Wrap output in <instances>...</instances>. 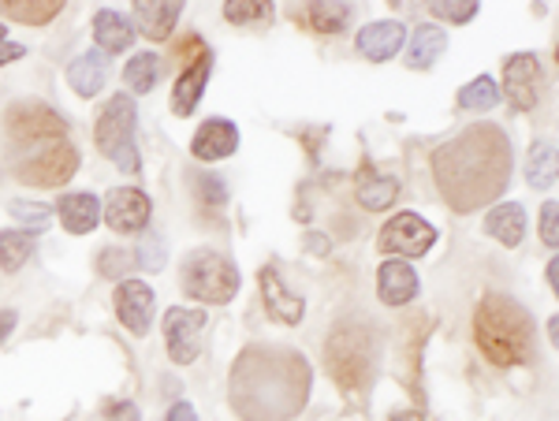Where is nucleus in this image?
I'll use <instances>...</instances> for the list:
<instances>
[{
	"instance_id": "nucleus-1",
	"label": "nucleus",
	"mask_w": 559,
	"mask_h": 421,
	"mask_svg": "<svg viewBox=\"0 0 559 421\" xmlns=\"http://www.w3.org/2000/svg\"><path fill=\"white\" fill-rule=\"evenodd\" d=\"M511 172H515V154L500 123H474L432 154L440 199L455 213H477L492 205L511 187Z\"/></svg>"
},
{
	"instance_id": "nucleus-2",
	"label": "nucleus",
	"mask_w": 559,
	"mask_h": 421,
	"mask_svg": "<svg viewBox=\"0 0 559 421\" xmlns=\"http://www.w3.org/2000/svg\"><path fill=\"white\" fill-rule=\"evenodd\" d=\"M313 370L302 351L280 344H250L231 362L228 396L239 421H292L310 399Z\"/></svg>"
},
{
	"instance_id": "nucleus-3",
	"label": "nucleus",
	"mask_w": 559,
	"mask_h": 421,
	"mask_svg": "<svg viewBox=\"0 0 559 421\" xmlns=\"http://www.w3.org/2000/svg\"><path fill=\"white\" fill-rule=\"evenodd\" d=\"M8 157L23 187H64L79 172V149L68 142V123L41 101H20L4 116Z\"/></svg>"
},
{
	"instance_id": "nucleus-4",
	"label": "nucleus",
	"mask_w": 559,
	"mask_h": 421,
	"mask_svg": "<svg viewBox=\"0 0 559 421\" xmlns=\"http://www.w3.org/2000/svg\"><path fill=\"white\" fill-rule=\"evenodd\" d=\"M474 339L492 365H500V370H515V365L534 362L537 325L519 299L500 294V291H489L474 310Z\"/></svg>"
},
{
	"instance_id": "nucleus-5",
	"label": "nucleus",
	"mask_w": 559,
	"mask_h": 421,
	"mask_svg": "<svg viewBox=\"0 0 559 421\" xmlns=\"http://www.w3.org/2000/svg\"><path fill=\"white\" fill-rule=\"evenodd\" d=\"M324 365H329L332 381L350 399H362L373 384L377 373V328L362 313H350L332 325L324 339Z\"/></svg>"
},
{
	"instance_id": "nucleus-6",
	"label": "nucleus",
	"mask_w": 559,
	"mask_h": 421,
	"mask_svg": "<svg viewBox=\"0 0 559 421\" xmlns=\"http://www.w3.org/2000/svg\"><path fill=\"white\" fill-rule=\"evenodd\" d=\"M179 284L194 302L224 306V302H231L239 294V268L216 250H194L179 265Z\"/></svg>"
},
{
	"instance_id": "nucleus-7",
	"label": "nucleus",
	"mask_w": 559,
	"mask_h": 421,
	"mask_svg": "<svg viewBox=\"0 0 559 421\" xmlns=\"http://www.w3.org/2000/svg\"><path fill=\"white\" fill-rule=\"evenodd\" d=\"M134 123H139V112H134V97L128 94H116L94 123V142L102 149V157L120 165V172L128 176L142 168L139 146H134Z\"/></svg>"
},
{
	"instance_id": "nucleus-8",
	"label": "nucleus",
	"mask_w": 559,
	"mask_h": 421,
	"mask_svg": "<svg viewBox=\"0 0 559 421\" xmlns=\"http://www.w3.org/2000/svg\"><path fill=\"white\" fill-rule=\"evenodd\" d=\"M437 243V228L418 217V213H395V217H388V224L381 231H377V250L388 257H400V262H407V257H421L429 254V246Z\"/></svg>"
},
{
	"instance_id": "nucleus-9",
	"label": "nucleus",
	"mask_w": 559,
	"mask_h": 421,
	"mask_svg": "<svg viewBox=\"0 0 559 421\" xmlns=\"http://www.w3.org/2000/svg\"><path fill=\"white\" fill-rule=\"evenodd\" d=\"M210 321V310L173 306L165 313V347L176 365H191L202 351V328Z\"/></svg>"
},
{
	"instance_id": "nucleus-10",
	"label": "nucleus",
	"mask_w": 559,
	"mask_h": 421,
	"mask_svg": "<svg viewBox=\"0 0 559 421\" xmlns=\"http://www.w3.org/2000/svg\"><path fill=\"white\" fill-rule=\"evenodd\" d=\"M540 83H545V75H540L537 52H515V57H508V64H503V89H508L511 109L534 112L540 101Z\"/></svg>"
},
{
	"instance_id": "nucleus-11",
	"label": "nucleus",
	"mask_w": 559,
	"mask_h": 421,
	"mask_svg": "<svg viewBox=\"0 0 559 421\" xmlns=\"http://www.w3.org/2000/svg\"><path fill=\"white\" fill-rule=\"evenodd\" d=\"M150 194L139 191V187H112L105 199V209L102 217L112 231H120V236H134V231H142L150 224Z\"/></svg>"
},
{
	"instance_id": "nucleus-12",
	"label": "nucleus",
	"mask_w": 559,
	"mask_h": 421,
	"mask_svg": "<svg viewBox=\"0 0 559 421\" xmlns=\"http://www.w3.org/2000/svg\"><path fill=\"white\" fill-rule=\"evenodd\" d=\"M116 302V317L128 328L131 336H146L153 325V306H157V294H153L150 284L142 280H123L112 294Z\"/></svg>"
},
{
	"instance_id": "nucleus-13",
	"label": "nucleus",
	"mask_w": 559,
	"mask_h": 421,
	"mask_svg": "<svg viewBox=\"0 0 559 421\" xmlns=\"http://www.w3.org/2000/svg\"><path fill=\"white\" fill-rule=\"evenodd\" d=\"M258 284H261V299H265V310H269V317L280 321V325H302V317H306V302H302V294H292L284 288V280H280V273L273 265H265L258 273Z\"/></svg>"
},
{
	"instance_id": "nucleus-14",
	"label": "nucleus",
	"mask_w": 559,
	"mask_h": 421,
	"mask_svg": "<svg viewBox=\"0 0 559 421\" xmlns=\"http://www.w3.org/2000/svg\"><path fill=\"white\" fill-rule=\"evenodd\" d=\"M236 149H239V128L231 120H224V116H213V120H205L202 128L194 131V139H191V154L198 160H205V165L231 157Z\"/></svg>"
},
{
	"instance_id": "nucleus-15",
	"label": "nucleus",
	"mask_w": 559,
	"mask_h": 421,
	"mask_svg": "<svg viewBox=\"0 0 559 421\" xmlns=\"http://www.w3.org/2000/svg\"><path fill=\"white\" fill-rule=\"evenodd\" d=\"M421 280L418 273L400 262V257H388V262L377 268V294H381L384 306H407V302L418 299Z\"/></svg>"
},
{
	"instance_id": "nucleus-16",
	"label": "nucleus",
	"mask_w": 559,
	"mask_h": 421,
	"mask_svg": "<svg viewBox=\"0 0 559 421\" xmlns=\"http://www.w3.org/2000/svg\"><path fill=\"white\" fill-rule=\"evenodd\" d=\"M407 45V31H403V23L395 20H377L358 31L355 38V49L362 52L366 60H373V64H384V60H392L395 52Z\"/></svg>"
},
{
	"instance_id": "nucleus-17",
	"label": "nucleus",
	"mask_w": 559,
	"mask_h": 421,
	"mask_svg": "<svg viewBox=\"0 0 559 421\" xmlns=\"http://www.w3.org/2000/svg\"><path fill=\"white\" fill-rule=\"evenodd\" d=\"M183 15L179 0H134V23L150 41H168Z\"/></svg>"
},
{
	"instance_id": "nucleus-18",
	"label": "nucleus",
	"mask_w": 559,
	"mask_h": 421,
	"mask_svg": "<svg viewBox=\"0 0 559 421\" xmlns=\"http://www.w3.org/2000/svg\"><path fill=\"white\" fill-rule=\"evenodd\" d=\"M210 71H213L210 52H202V57L191 60V64L179 71V79L173 86V112L176 116H191L198 109V101H202V94H205V83H210Z\"/></svg>"
},
{
	"instance_id": "nucleus-19",
	"label": "nucleus",
	"mask_w": 559,
	"mask_h": 421,
	"mask_svg": "<svg viewBox=\"0 0 559 421\" xmlns=\"http://www.w3.org/2000/svg\"><path fill=\"white\" fill-rule=\"evenodd\" d=\"M485 236H492L503 246H519L526 239V209L519 202H503L492 205L489 217H485Z\"/></svg>"
},
{
	"instance_id": "nucleus-20",
	"label": "nucleus",
	"mask_w": 559,
	"mask_h": 421,
	"mask_svg": "<svg viewBox=\"0 0 559 421\" xmlns=\"http://www.w3.org/2000/svg\"><path fill=\"white\" fill-rule=\"evenodd\" d=\"M60 213V224L71 231V236H90V231L102 224V202L94 199V194H64L57 205Z\"/></svg>"
},
{
	"instance_id": "nucleus-21",
	"label": "nucleus",
	"mask_w": 559,
	"mask_h": 421,
	"mask_svg": "<svg viewBox=\"0 0 559 421\" xmlns=\"http://www.w3.org/2000/svg\"><path fill=\"white\" fill-rule=\"evenodd\" d=\"M400 179L395 176H384V172H373V168H366L362 176H358V187H355V194H358V205L369 213H384L388 205H395V199H400Z\"/></svg>"
},
{
	"instance_id": "nucleus-22",
	"label": "nucleus",
	"mask_w": 559,
	"mask_h": 421,
	"mask_svg": "<svg viewBox=\"0 0 559 421\" xmlns=\"http://www.w3.org/2000/svg\"><path fill=\"white\" fill-rule=\"evenodd\" d=\"M444 52H448V34L440 31V26L426 23L407 38V68L429 71L440 57H444Z\"/></svg>"
},
{
	"instance_id": "nucleus-23",
	"label": "nucleus",
	"mask_w": 559,
	"mask_h": 421,
	"mask_svg": "<svg viewBox=\"0 0 559 421\" xmlns=\"http://www.w3.org/2000/svg\"><path fill=\"white\" fill-rule=\"evenodd\" d=\"M105 79H108V64L102 52H83V57H75L68 64V83L79 97H97L105 89Z\"/></svg>"
},
{
	"instance_id": "nucleus-24",
	"label": "nucleus",
	"mask_w": 559,
	"mask_h": 421,
	"mask_svg": "<svg viewBox=\"0 0 559 421\" xmlns=\"http://www.w3.org/2000/svg\"><path fill=\"white\" fill-rule=\"evenodd\" d=\"M94 38L105 52H128L134 45V26L120 12H112V8H102L94 15Z\"/></svg>"
},
{
	"instance_id": "nucleus-25",
	"label": "nucleus",
	"mask_w": 559,
	"mask_h": 421,
	"mask_svg": "<svg viewBox=\"0 0 559 421\" xmlns=\"http://www.w3.org/2000/svg\"><path fill=\"white\" fill-rule=\"evenodd\" d=\"M526 183L534 191H548L552 183H559V149L552 142H534L526 154Z\"/></svg>"
},
{
	"instance_id": "nucleus-26",
	"label": "nucleus",
	"mask_w": 559,
	"mask_h": 421,
	"mask_svg": "<svg viewBox=\"0 0 559 421\" xmlns=\"http://www.w3.org/2000/svg\"><path fill=\"white\" fill-rule=\"evenodd\" d=\"M64 12V0H0V15L26 26H45Z\"/></svg>"
},
{
	"instance_id": "nucleus-27",
	"label": "nucleus",
	"mask_w": 559,
	"mask_h": 421,
	"mask_svg": "<svg viewBox=\"0 0 559 421\" xmlns=\"http://www.w3.org/2000/svg\"><path fill=\"white\" fill-rule=\"evenodd\" d=\"M34 254V236L23 228H12V231H0V268L4 273H20V268L31 262Z\"/></svg>"
},
{
	"instance_id": "nucleus-28",
	"label": "nucleus",
	"mask_w": 559,
	"mask_h": 421,
	"mask_svg": "<svg viewBox=\"0 0 559 421\" xmlns=\"http://www.w3.org/2000/svg\"><path fill=\"white\" fill-rule=\"evenodd\" d=\"M310 26L318 34H340V31H347V23H350V15H355V4H324V0H313L310 8Z\"/></svg>"
},
{
	"instance_id": "nucleus-29",
	"label": "nucleus",
	"mask_w": 559,
	"mask_h": 421,
	"mask_svg": "<svg viewBox=\"0 0 559 421\" xmlns=\"http://www.w3.org/2000/svg\"><path fill=\"white\" fill-rule=\"evenodd\" d=\"M500 105V86L492 83V75H477L474 83L459 89V109L466 112H489Z\"/></svg>"
},
{
	"instance_id": "nucleus-30",
	"label": "nucleus",
	"mask_w": 559,
	"mask_h": 421,
	"mask_svg": "<svg viewBox=\"0 0 559 421\" xmlns=\"http://www.w3.org/2000/svg\"><path fill=\"white\" fill-rule=\"evenodd\" d=\"M123 79H128V86L134 89V94H150V89L157 86V79H160V60L153 57V52H139V57L128 60Z\"/></svg>"
},
{
	"instance_id": "nucleus-31",
	"label": "nucleus",
	"mask_w": 559,
	"mask_h": 421,
	"mask_svg": "<svg viewBox=\"0 0 559 421\" xmlns=\"http://www.w3.org/2000/svg\"><path fill=\"white\" fill-rule=\"evenodd\" d=\"M224 20L236 26L273 20V4H269V0H228V4H224Z\"/></svg>"
},
{
	"instance_id": "nucleus-32",
	"label": "nucleus",
	"mask_w": 559,
	"mask_h": 421,
	"mask_svg": "<svg viewBox=\"0 0 559 421\" xmlns=\"http://www.w3.org/2000/svg\"><path fill=\"white\" fill-rule=\"evenodd\" d=\"M8 213H12L20 224H26V228H34V231H45L52 224V209H49V205H41V202L15 199V202H8Z\"/></svg>"
},
{
	"instance_id": "nucleus-33",
	"label": "nucleus",
	"mask_w": 559,
	"mask_h": 421,
	"mask_svg": "<svg viewBox=\"0 0 559 421\" xmlns=\"http://www.w3.org/2000/svg\"><path fill=\"white\" fill-rule=\"evenodd\" d=\"M429 12L448 23H471L474 15L481 12V4H477V0H432Z\"/></svg>"
},
{
	"instance_id": "nucleus-34",
	"label": "nucleus",
	"mask_w": 559,
	"mask_h": 421,
	"mask_svg": "<svg viewBox=\"0 0 559 421\" xmlns=\"http://www.w3.org/2000/svg\"><path fill=\"white\" fill-rule=\"evenodd\" d=\"M134 262H139L142 268H150V273H160V268H165V243H160V236H153V231L150 236H142Z\"/></svg>"
},
{
	"instance_id": "nucleus-35",
	"label": "nucleus",
	"mask_w": 559,
	"mask_h": 421,
	"mask_svg": "<svg viewBox=\"0 0 559 421\" xmlns=\"http://www.w3.org/2000/svg\"><path fill=\"white\" fill-rule=\"evenodd\" d=\"M131 265H134V257L128 254V250H120V246H108L105 254L97 257V273H102V276H112V280H116V276L128 273Z\"/></svg>"
},
{
	"instance_id": "nucleus-36",
	"label": "nucleus",
	"mask_w": 559,
	"mask_h": 421,
	"mask_svg": "<svg viewBox=\"0 0 559 421\" xmlns=\"http://www.w3.org/2000/svg\"><path fill=\"white\" fill-rule=\"evenodd\" d=\"M540 243L559 250V202L540 205Z\"/></svg>"
},
{
	"instance_id": "nucleus-37",
	"label": "nucleus",
	"mask_w": 559,
	"mask_h": 421,
	"mask_svg": "<svg viewBox=\"0 0 559 421\" xmlns=\"http://www.w3.org/2000/svg\"><path fill=\"white\" fill-rule=\"evenodd\" d=\"M194 183H198V194H202L205 202H213V205H224V202H228V191H224V179H216V176H198Z\"/></svg>"
},
{
	"instance_id": "nucleus-38",
	"label": "nucleus",
	"mask_w": 559,
	"mask_h": 421,
	"mask_svg": "<svg viewBox=\"0 0 559 421\" xmlns=\"http://www.w3.org/2000/svg\"><path fill=\"white\" fill-rule=\"evenodd\" d=\"M105 418H108V421H142L139 407H134L131 399H112V402H105Z\"/></svg>"
},
{
	"instance_id": "nucleus-39",
	"label": "nucleus",
	"mask_w": 559,
	"mask_h": 421,
	"mask_svg": "<svg viewBox=\"0 0 559 421\" xmlns=\"http://www.w3.org/2000/svg\"><path fill=\"white\" fill-rule=\"evenodd\" d=\"M23 57H26V45L12 41V38H8L4 26H0V68L12 64V60H23Z\"/></svg>"
},
{
	"instance_id": "nucleus-40",
	"label": "nucleus",
	"mask_w": 559,
	"mask_h": 421,
	"mask_svg": "<svg viewBox=\"0 0 559 421\" xmlns=\"http://www.w3.org/2000/svg\"><path fill=\"white\" fill-rule=\"evenodd\" d=\"M165 421H198V414H194L191 402H173V407H168V414H165Z\"/></svg>"
},
{
	"instance_id": "nucleus-41",
	"label": "nucleus",
	"mask_w": 559,
	"mask_h": 421,
	"mask_svg": "<svg viewBox=\"0 0 559 421\" xmlns=\"http://www.w3.org/2000/svg\"><path fill=\"white\" fill-rule=\"evenodd\" d=\"M15 325H20V313H15V310H0V344H4V339L15 333Z\"/></svg>"
},
{
	"instance_id": "nucleus-42",
	"label": "nucleus",
	"mask_w": 559,
	"mask_h": 421,
	"mask_svg": "<svg viewBox=\"0 0 559 421\" xmlns=\"http://www.w3.org/2000/svg\"><path fill=\"white\" fill-rule=\"evenodd\" d=\"M545 273H548V284H552V291H556V299H559V254L552 257V262H548Z\"/></svg>"
},
{
	"instance_id": "nucleus-43",
	"label": "nucleus",
	"mask_w": 559,
	"mask_h": 421,
	"mask_svg": "<svg viewBox=\"0 0 559 421\" xmlns=\"http://www.w3.org/2000/svg\"><path fill=\"white\" fill-rule=\"evenodd\" d=\"M306 243H310L313 254H329V250H332L329 239H321V236H310V239H306Z\"/></svg>"
},
{
	"instance_id": "nucleus-44",
	"label": "nucleus",
	"mask_w": 559,
	"mask_h": 421,
	"mask_svg": "<svg viewBox=\"0 0 559 421\" xmlns=\"http://www.w3.org/2000/svg\"><path fill=\"white\" fill-rule=\"evenodd\" d=\"M548 339H552V347L559 351V313H552V317H548Z\"/></svg>"
},
{
	"instance_id": "nucleus-45",
	"label": "nucleus",
	"mask_w": 559,
	"mask_h": 421,
	"mask_svg": "<svg viewBox=\"0 0 559 421\" xmlns=\"http://www.w3.org/2000/svg\"><path fill=\"white\" fill-rule=\"evenodd\" d=\"M395 421H426L418 414V410H400V414H395Z\"/></svg>"
},
{
	"instance_id": "nucleus-46",
	"label": "nucleus",
	"mask_w": 559,
	"mask_h": 421,
	"mask_svg": "<svg viewBox=\"0 0 559 421\" xmlns=\"http://www.w3.org/2000/svg\"><path fill=\"white\" fill-rule=\"evenodd\" d=\"M556 64H559V41H556Z\"/></svg>"
}]
</instances>
